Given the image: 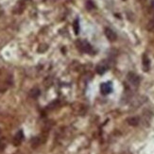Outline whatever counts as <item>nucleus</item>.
<instances>
[{
  "instance_id": "nucleus-17",
  "label": "nucleus",
  "mask_w": 154,
  "mask_h": 154,
  "mask_svg": "<svg viewBox=\"0 0 154 154\" xmlns=\"http://www.w3.org/2000/svg\"><path fill=\"white\" fill-rule=\"evenodd\" d=\"M73 29H74L75 33L78 35L79 32V20H75V22L73 23Z\"/></svg>"
},
{
  "instance_id": "nucleus-4",
  "label": "nucleus",
  "mask_w": 154,
  "mask_h": 154,
  "mask_svg": "<svg viewBox=\"0 0 154 154\" xmlns=\"http://www.w3.org/2000/svg\"><path fill=\"white\" fill-rule=\"evenodd\" d=\"M12 83V78L9 75L0 82V93L3 94L8 90Z\"/></svg>"
},
{
  "instance_id": "nucleus-2",
  "label": "nucleus",
  "mask_w": 154,
  "mask_h": 154,
  "mask_svg": "<svg viewBox=\"0 0 154 154\" xmlns=\"http://www.w3.org/2000/svg\"><path fill=\"white\" fill-rule=\"evenodd\" d=\"M28 1L29 0H18L12 9L13 14H16V15L22 14V13L25 11L26 6H28Z\"/></svg>"
},
{
  "instance_id": "nucleus-14",
  "label": "nucleus",
  "mask_w": 154,
  "mask_h": 154,
  "mask_svg": "<svg viewBox=\"0 0 154 154\" xmlns=\"http://www.w3.org/2000/svg\"><path fill=\"white\" fill-rule=\"evenodd\" d=\"M7 146V139L5 137L0 138V152H2Z\"/></svg>"
},
{
  "instance_id": "nucleus-15",
  "label": "nucleus",
  "mask_w": 154,
  "mask_h": 154,
  "mask_svg": "<svg viewBox=\"0 0 154 154\" xmlns=\"http://www.w3.org/2000/svg\"><path fill=\"white\" fill-rule=\"evenodd\" d=\"M48 49V45H45V44H42V45H39V48H38L37 51H38L39 53H44V52H45Z\"/></svg>"
},
{
  "instance_id": "nucleus-1",
  "label": "nucleus",
  "mask_w": 154,
  "mask_h": 154,
  "mask_svg": "<svg viewBox=\"0 0 154 154\" xmlns=\"http://www.w3.org/2000/svg\"><path fill=\"white\" fill-rule=\"evenodd\" d=\"M76 46L79 49V51L82 53H92L93 52V48L92 45L86 41V40L79 39L76 41Z\"/></svg>"
},
{
  "instance_id": "nucleus-16",
  "label": "nucleus",
  "mask_w": 154,
  "mask_h": 154,
  "mask_svg": "<svg viewBox=\"0 0 154 154\" xmlns=\"http://www.w3.org/2000/svg\"><path fill=\"white\" fill-rule=\"evenodd\" d=\"M146 29L151 31V30H154V15L153 17L149 20V22L146 25Z\"/></svg>"
},
{
  "instance_id": "nucleus-13",
  "label": "nucleus",
  "mask_w": 154,
  "mask_h": 154,
  "mask_svg": "<svg viewBox=\"0 0 154 154\" xmlns=\"http://www.w3.org/2000/svg\"><path fill=\"white\" fill-rule=\"evenodd\" d=\"M101 92L104 95H107V94H109L111 92V86L108 85V84H101Z\"/></svg>"
},
{
  "instance_id": "nucleus-11",
  "label": "nucleus",
  "mask_w": 154,
  "mask_h": 154,
  "mask_svg": "<svg viewBox=\"0 0 154 154\" xmlns=\"http://www.w3.org/2000/svg\"><path fill=\"white\" fill-rule=\"evenodd\" d=\"M127 123H128L130 126H132V127H136L139 125L140 123V120L138 117L136 116H131V117H129L127 118Z\"/></svg>"
},
{
  "instance_id": "nucleus-20",
  "label": "nucleus",
  "mask_w": 154,
  "mask_h": 154,
  "mask_svg": "<svg viewBox=\"0 0 154 154\" xmlns=\"http://www.w3.org/2000/svg\"><path fill=\"white\" fill-rule=\"evenodd\" d=\"M124 1H126V0H124Z\"/></svg>"
},
{
  "instance_id": "nucleus-10",
  "label": "nucleus",
  "mask_w": 154,
  "mask_h": 154,
  "mask_svg": "<svg viewBox=\"0 0 154 154\" xmlns=\"http://www.w3.org/2000/svg\"><path fill=\"white\" fill-rule=\"evenodd\" d=\"M107 69H108V64H107V63L105 62H100L96 67V71L97 74H104V73L107 71Z\"/></svg>"
},
{
  "instance_id": "nucleus-19",
  "label": "nucleus",
  "mask_w": 154,
  "mask_h": 154,
  "mask_svg": "<svg viewBox=\"0 0 154 154\" xmlns=\"http://www.w3.org/2000/svg\"><path fill=\"white\" fill-rule=\"evenodd\" d=\"M13 154H22V152L21 151H16L15 153H13Z\"/></svg>"
},
{
  "instance_id": "nucleus-12",
  "label": "nucleus",
  "mask_w": 154,
  "mask_h": 154,
  "mask_svg": "<svg viewBox=\"0 0 154 154\" xmlns=\"http://www.w3.org/2000/svg\"><path fill=\"white\" fill-rule=\"evenodd\" d=\"M39 95H40V90H39V88H37V87H34V88H32L29 91V96L33 98L38 97Z\"/></svg>"
},
{
  "instance_id": "nucleus-8",
  "label": "nucleus",
  "mask_w": 154,
  "mask_h": 154,
  "mask_svg": "<svg viewBox=\"0 0 154 154\" xmlns=\"http://www.w3.org/2000/svg\"><path fill=\"white\" fill-rule=\"evenodd\" d=\"M73 110H74L75 113L78 116H83L86 112V107L82 103H77L73 106Z\"/></svg>"
},
{
  "instance_id": "nucleus-5",
  "label": "nucleus",
  "mask_w": 154,
  "mask_h": 154,
  "mask_svg": "<svg viewBox=\"0 0 154 154\" xmlns=\"http://www.w3.org/2000/svg\"><path fill=\"white\" fill-rule=\"evenodd\" d=\"M23 140H24V132H23L22 130H20V131H18L15 133V135L13 136V138H12V145L14 146H19L20 145L22 144Z\"/></svg>"
},
{
  "instance_id": "nucleus-21",
  "label": "nucleus",
  "mask_w": 154,
  "mask_h": 154,
  "mask_svg": "<svg viewBox=\"0 0 154 154\" xmlns=\"http://www.w3.org/2000/svg\"><path fill=\"white\" fill-rule=\"evenodd\" d=\"M0 132H1V131H0Z\"/></svg>"
},
{
  "instance_id": "nucleus-9",
  "label": "nucleus",
  "mask_w": 154,
  "mask_h": 154,
  "mask_svg": "<svg viewBox=\"0 0 154 154\" xmlns=\"http://www.w3.org/2000/svg\"><path fill=\"white\" fill-rule=\"evenodd\" d=\"M142 64H143V69L145 72H149V68H150V61L149 58L146 54H143L142 57Z\"/></svg>"
},
{
  "instance_id": "nucleus-7",
  "label": "nucleus",
  "mask_w": 154,
  "mask_h": 154,
  "mask_svg": "<svg viewBox=\"0 0 154 154\" xmlns=\"http://www.w3.org/2000/svg\"><path fill=\"white\" fill-rule=\"evenodd\" d=\"M104 33H105L106 38L108 39L110 42H116V39H117L116 33L112 29H111L110 28H106L105 30H104Z\"/></svg>"
},
{
  "instance_id": "nucleus-3",
  "label": "nucleus",
  "mask_w": 154,
  "mask_h": 154,
  "mask_svg": "<svg viewBox=\"0 0 154 154\" xmlns=\"http://www.w3.org/2000/svg\"><path fill=\"white\" fill-rule=\"evenodd\" d=\"M46 137H48V134H46V133H45V132H43L42 134L39 135V136L33 137L30 140V146H31V148L32 149H37L41 145L45 144V141H46Z\"/></svg>"
},
{
  "instance_id": "nucleus-18",
  "label": "nucleus",
  "mask_w": 154,
  "mask_h": 154,
  "mask_svg": "<svg viewBox=\"0 0 154 154\" xmlns=\"http://www.w3.org/2000/svg\"><path fill=\"white\" fill-rule=\"evenodd\" d=\"M86 9H87V11H92L93 9H95V5H94V3L91 1V0L86 2Z\"/></svg>"
},
{
  "instance_id": "nucleus-6",
  "label": "nucleus",
  "mask_w": 154,
  "mask_h": 154,
  "mask_svg": "<svg viewBox=\"0 0 154 154\" xmlns=\"http://www.w3.org/2000/svg\"><path fill=\"white\" fill-rule=\"evenodd\" d=\"M127 79H128V82L134 87H137L140 84V78H139V76H137L135 74V73L130 72L129 74L127 75Z\"/></svg>"
}]
</instances>
